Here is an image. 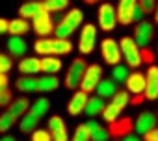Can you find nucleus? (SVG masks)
I'll use <instances>...</instances> for the list:
<instances>
[{"label":"nucleus","mask_w":158,"mask_h":141,"mask_svg":"<svg viewBox=\"0 0 158 141\" xmlns=\"http://www.w3.org/2000/svg\"><path fill=\"white\" fill-rule=\"evenodd\" d=\"M60 86V80L58 76H52V75H45L37 80V91L39 93H50L54 89H58Z\"/></svg>","instance_id":"nucleus-27"},{"label":"nucleus","mask_w":158,"mask_h":141,"mask_svg":"<svg viewBox=\"0 0 158 141\" xmlns=\"http://www.w3.org/2000/svg\"><path fill=\"white\" fill-rule=\"evenodd\" d=\"M15 123H17L15 117H11L8 111H2V113H0V134L10 132V130L15 126Z\"/></svg>","instance_id":"nucleus-35"},{"label":"nucleus","mask_w":158,"mask_h":141,"mask_svg":"<svg viewBox=\"0 0 158 141\" xmlns=\"http://www.w3.org/2000/svg\"><path fill=\"white\" fill-rule=\"evenodd\" d=\"M104 108H106V102L102 100V99H99V97H89V100H88V106H86V115L88 117H97V115H101L102 111H104Z\"/></svg>","instance_id":"nucleus-28"},{"label":"nucleus","mask_w":158,"mask_h":141,"mask_svg":"<svg viewBox=\"0 0 158 141\" xmlns=\"http://www.w3.org/2000/svg\"><path fill=\"white\" fill-rule=\"evenodd\" d=\"M156 117H158V115H156Z\"/></svg>","instance_id":"nucleus-53"},{"label":"nucleus","mask_w":158,"mask_h":141,"mask_svg":"<svg viewBox=\"0 0 158 141\" xmlns=\"http://www.w3.org/2000/svg\"><path fill=\"white\" fill-rule=\"evenodd\" d=\"M88 130H89V135H91V141H110V134H108V128L101 126L99 123L95 121H88L86 123Z\"/></svg>","instance_id":"nucleus-24"},{"label":"nucleus","mask_w":158,"mask_h":141,"mask_svg":"<svg viewBox=\"0 0 158 141\" xmlns=\"http://www.w3.org/2000/svg\"><path fill=\"white\" fill-rule=\"evenodd\" d=\"M71 50H73V43H71V39H56V37H54V45H52V56L60 58V56L71 54Z\"/></svg>","instance_id":"nucleus-31"},{"label":"nucleus","mask_w":158,"mask_h":141,"mask_svg":"<svg viewBox=\"0 0 158 141\" xmlns=\"http://www.w3.org/2000/svg\"><path fill=\"white\" fill-rule=\"evenodd\" d=\"M13 102V95H11V89H0V108H6Z\"/></svg>","instance_id":"nucleus-41"},{"label":"nucleus","mask_w":158,"mask_h":141,"mask_svg":"<svg viewBox=\"0 0 158 141\" xmlns=\"http://www.w3.org/2000/svg\"><path fill=\"white\" fill-rule=\"evenodd\" d=\"M39 117H35L30 110H28V113H24V117L19 121V130L23 132V134H34L35 130H37V124H39Z\"/></svg>","instance_id":"nucleus-23"},{"label":"nucleus","mask_w":158,"mask_h":141,"mask_svg":"<svg viewBox=\"0 0 158 141\" xmlns=\"http://www.w3.org/2000/svg\"><path fill=\"white\" fill-rule=\"evenodd\" d=\"M61 22H63L65 26H69V28L74 32V30H78V28L82 26V22H84V13L78 10V8H73V10H69V13L63 15Z\"/></svg>","instance_id":"nucleus-19"},{"label":"nucleus","mask_w":158,"mask_h":141,"mask_svg":"<svg viewBox=\"0 0 158 141\" xmlns=\"http://www.w3.org/2000/svg\"><path fill=\"white\" fill-rule=\"evenodd\" d=\"M102 80V67L97 65V63H91L88 65L86 73H84V78H82V86H80V91H84L86 95L97 91V86L99 82Z\"/></svg>","instance_id":"nucleus-3"},{"label":"nucleus","mask_w":158,"mask_h":141,"mask_svg":"<svg viewBox=\"0 0 158 141\" xmlns=\"http://www.w3.org/2000/svg\"><path fill=\"white\" fill-rule=\"evenodd\" d=\"M110 102H112L114 106H117V108L123 111V110L130 104V93H128V91H117V93L112 97Z\"/></svg>","instance_id":"nucleus-33"},{"label":"nucleus","mask_w":158,"mask_h":141,"mask_svg":"<svg viewBox=\"0 0 158 141\" xmlns=\"http://www.w3.org/2000/svg\"><path fill=\"white\" fill-rule=\"evenodd\" d=\"M10 86V80H8V75H0V89H6Z\"/></svg>","instance_id":"nucleus-48"},{"label":"nucleus","mask_w":158,"mask_h":141,"mask_svg":"<svg viewBox=\"0 0 158 141\" xmlns=\"http://www.w3.org/2000/svg\"><path fill=\"white\" fill-rule=\"evenodd\" d=\"M73 35V30L69 26H65L63 22H56L54 24V37L56 39H69Z\"/></svg>","instance_id":"nucleus-38"},{"label":"nucleus","mask_w":158,"mask_h":141,"mask_svg":"<svg viewBox=\"0 0 158 141\" xmlns=\"http://www.w3.org/2000/svg\"><path fill=\"white\" fill-rule=\"evenodd\" d=\"M110 141H117V139H110Z\"/></svg>","instance_id":"nucleus-52"},{"label":"nucleus","mask_w":158,"mask_h":141,"mask_svg":"<svg viewBox=\"0 0 158 141\" xmlns=\"http://www.w3.org/2000/svg\"><path fill=\"white\" fill-rule=\"evenodd\" d=\"M30 30H32L30 22L24 21V19H21V17L11 19V21H10V26H8V32L11 34V37H23V35H26Z\"/></svg>","instance_id":"nucleus-20"},{"label":"nucleus","mask_w":158,"mask_h":141,"mask_svg":"<svg viewBox=\"0 0 158 141\" xmlns=\"http://www.w3.org/2000/svg\"><path fill=\"white\" fill-rule=\"evenodd\" d=\"M69 8V2L67 0H47L43 2V10L50 15H56V13H61Z\"/></svg>","instance_id":"nucleus-32"},{"label":"nucleus","mask_w":158,"mask_h":141,"mask_svg":"<svg viewBox=\"0 0 158 141\" xmlns=\"http://www.w3.org/2000/svg\"><path fill=\"white\" fill-rule=\"evenodd\" d=\"M32 141H52V135L48 130L45 128H37L34 134H32Z\"/></svg>","instance_id":"nucleus-42"},{"label":"nucleus","mask_w":158,"mask_h":141,"mask_svg":"<svg viewBox=\"0 0 158 141\" xmlns=\"http://www.w3.org/2000/svg\"><path fill=\"white\" fill-rule=\"evenodd\" d=\"M119 48H121V56L127 61L128 69H138L143 61H141V48L136 45V41L130 35H125L119 41Z\"/></svg>","instance_id":"nucleus-1"},{"label":"nucleus","mask_w":158,"mask_h":141,"mask_svg":"<svg viewBox=\"0 0 158 141\" xmlns=\"http://www.w3.org/2000/svg\"><path fill=\"white\" fill-rule=\"evenodd\" d=\"M8 26H10V21H6V19L0 17V35L8 32Z\"/></svg>","instance_id":"nucleus-47"},{"label":"nucleus","mask_w":158,"mask_h":141,"mask_svg":"<svg viewBox=\"0 0 158 141\" xmlns=\"http://www.w3.org/2000/svg\"><path fill=\"white\" fill-rule=\"evenodd\" d=\"M19 73L23 76H34L37 73H41V59L39 58H24L19 61Z\"/></svg>","instance_id":"nucleus-16"},{"label":"nucleus","mask_w":158,"mask_h":141,"mask_svg":"<svg viewBox=\"0 0 158 141\" xmlns=\"http://www.w3.org/2000/svg\"><path fill=\"white\" fill-rule=\"evenodd\" d=\"M52 135V141H69V132H67V124L60 115H52L48 119V128H47Z\"/></svg>","instance_id":"nucleus-12"},{"label":"nucleus","mask_w":158,"mask_h":141,"mask_svg":"<svg viewBox=\"0 0 158 141\" xmlns=\"http://www.w3.org/2000/svg\"><path fill=\"white\" fill-rule=\"evenodd\" d=\"M0 141H17L13 135H2V137H0Z\"/></svg>","instance_id":"nucleus-50"},{"label":"nucleus","mask_w":158,"mask_h":141,"mask_svg":"<svg viewBox=\"0 0 158 141\" xmlns=\"http://www.w3.org/2000/svg\"><path fill=\"white\" fill-rule=\"evenodd\" d=\"M139 8L143 10L145 15H154L156 8H158V2H154V0H139Z\"/></svg>","instance_id":"nucleus-40"},{"label":"nucleus","mask_w":158,"mask_h":141,"mask_svg":"<svg viewBox=\"0 0 158 141\" xmlns=\"http://www.w3.org/2000/svg\"><path fill=\"white\" fill-rule=\"evenodd\" d=\"M132 39L136 41V45H138L139 48H149V45H151L152 39H154V24L143 19L141 22L136 24Z\"/></svg>","instance_id":"nucleus-6"},{"label":"nucleus","mask_w":158,"mask_h":141,"mask_svg":"<svg viewBox=\"0 0 158 141\" xmlns=\"http://www.w3.org/2000/svg\"><path fill=\"white\" fill-rule=\"evenodd\" d=\"M117 91H119L117 82L112 80V78H102V80L99 82V86H97V97L102 99V100H104V99H112Z\"/></svg>","instance_id":"nucleus-18"},{"label":"nucleus","mask_w":158,"mask_h":141,"mask_svg":"<svg viewBox=\"0 0 158 141\" xmlns=\"http://www.w3.org/2000/svg\"><path fill=\"white\" fill-rule=\"evenodd\" d=\"M101 115H102V119L110 124V123H114V121H117V119L121 117V110H119L117 106H114L112 102H108L106 108H104V111H102Z\"/></svg>","instance_id":"nucleus-34"},{"label":"nucleus","mask_w":158,"mask_h":141,"mask_svg":"<svg viewBox=\"0 0 158 141\" xmlns=\"http://www.w3.org/2000/svg\"><path fill=\"white\" fill-rule=\"evenodd\" d=\"M128 75H130V73H128V67H127V65H121V63H119V65H115V67L112 69V80H115L117 84H119V82L125 84L127 78H128Z\"/></svg>","instance_id":"nucleus-36"},{"label":"nucleus","mask_w":158,"mask_h":141,"mask_svg":"<svg viewBox=\"0 0 158 141\" xmlns=\"http://www.w3.org/2000/svg\"><path fill=\"white\" fill-rule=\"evenodd\" d=\"M154 24H158V8H156V11H154Z\"/></svg>","instance_id":"nucleus-51"},{"label":"nucleus","mask_w":158,"mask_h":141,"mask_svg":"<svg viewBox=\"0 0 158 141\" xmlns=\"http://www.w3.org/2000/svg\"><path fill=\"white\" fill-rule=\"evenodd\" d=\"M13 69V59L8 54H0V75H6Z\"/></svg>","instance_id":"nucleus-39"},{"label":"nucleus","mask_w":158,"mask_h":141,"mask_svg":"<svg viewBox=\"0 0 158 141\" xmlns=\"http://www.w3.org/2000/svg\"><path fill=\"white\" fill-rule=\"evenodd\" d=\"M86 69H88L86 59H82V58H74V59L71 61L69 69H67V75H65V80H63L65 87H67V89H76V91L80 89Z\"/></svg>","instance_id":"nucleus-2"},{"label":"nucleus","mask_w":158,"mask_h":141,"mask_svg":"<svg viewBox=\"0 0 158 141\" xmlns=\"http://www.w3.org/2000/svg\"><path fill=\"white\" fill-rule=\"evenodd\" d=\"M37 80L35 76H21L15 80V87L21 91V93H34L37 91Z\"/></svg>","instance_id":"nucleus-26"},{"label":"nucleus","mask_w":158,"mask_h":141,"mask_svg":"<svg viewBox=\"0 0 158 141\" xmlns=\"http://www.w3.org/2000/svg\"><path fill=\"white\" fill-rule=\"evenodd\" d=\"M43 11H45V10H43V2H26V4H23V6L19 8V17L24 19V21H28V19L37 17V15L43 13Z\"/></svg>","instance_id":"nucleus-21"},{"label":"nucleus","mask_w":158,"mask_h":141,"mask_svg":"<svg viewBox=\"0 0 158 141\" xmlns=\"http://www.w3.org/2000/svg\"><path fill=\"white\" fill-rule=\"evenodd\" d=\"M145 84H147V78H145L143 73H139V70L130 73L128 78H127V82H125V86H127V89H128V93H130L132 97L143 95V93H145Z\"/></svg>","instance_id":"nucleus-15"},{"label":"nucleus","mask_w":158,"mask_h":141,"mask_svg":"<svg viewBox=\"0 0 158 141\" xmlns=\"http://www.w3.org/2000/svg\"><path fill=\"white\" fill-rule=\"evenodd\" d=\"M134 8H136V0H121L115 8L117 13V22L123 26H128L134 22Z\"/></svg>","instance_id":"nucleus-13"},{"label":"nucleus","mask_w":158,"mask_h":141,"mask_svg":"<svg viewBox=\"0 0 158 141\" xmlns=\"http://www.w3.org/2000/svg\"><path fill=\"white\" fill-rule=\"evenodd\" d=\"M30 100L26 99V97H19V99H13V102L8 106V113L11 115V117H15V119H23L24 117V113H28V110H30Z\"/></svg>","instance_id":"nucleus-17"},{"label":"nucleus","mask_w":158,"mask_h":141,"mask_svg":"<svg viewBox=\"0 0 158 141\" xmlns=\"http://www.w3.org/2000/svg\"><path fill=\"white\" fill-rule=\"evenodd\" d=\"M156 124H158L156 113H152V111H141L138 115V119L134 121V132L145 137L149 132H152L156 128Z\"/></svg>","instance_id":"nucleus-10"},{"label":"nucleus","mask_w":158,"mask_h":141,"mask_svg":"<svg viewBox=\"0 0 158 141\" xmlns=\"http://www.w3.org/2000/svg\"><path fill=\"white\" fill-rule=\"evenodd\" d=\"M32 30L37 34V37H39V39L48 37L50 34H54L52 15H50V13H47V11H43V13H39L37 17H34V19H32Z\"/></svg>","instance_id":"nucleus-9"},{"label":"nucleus","mask_w":158,"mask_h":141,"mask_svg":"<svg viewBox=\"0 0 158 141\" xmlns=\"http://www.w3.org/2000/svg\"><path fill=\"white\" fill-rule=\"evenodd\" d=\"M143 139H145V141H158V126H156L152 132H149Z\"/></svg>","instance_id":"nucleus-46"},{"label":"nucleus","mask_w":158,"mask_h":141,"mask_svg":"<svg viewBox=\"0 0 158 141\" xmlns=\"http://www.w3.org/2000/svg\"><path fill=\"white\" fill-rule=\"evenodd\" d=\"M143 17H145V13H143V10L139 8V4L136 2V8H134V22L138 24V22H141L143 21Z\"/></svg>","instance_id":"nucleus-44"},{"label":"nucleus","mask_w":158,"mask_h":141,"mask_svg":"<svg viewBox=\"0 0 158 141\" xmlns=\"http://www.w3.org/2000/svg\"><path fill=\"white\" fill-rule=\"evenodd\" d=\"M101 54H102V59H104L108 65H112V67L119 65V61L123 59L119 43H117L114 37H104V39L101 41Z\"/></svg>","instance_id":"nucleus-4"},{"label":"nucleus","mask_w":158,"mask_h":141,"mask_svg":"<svg viewBox=\"0 0 158 141\" xmlns=\"http://www.w3.org/2000/svg\"><path fill=\"white\" fill-rule=\"evenodd\" d=\"M121 141H141V139H139V135H134V134H130V135H127V137H123Z\"/></svg>","instance_id":"nucleus-49"},{"label":"nucleus","mask_w":158,"mask_h":141,"mask_svg":"<svg viewBox=\"0 0 158 141\" xmlns=\"http://www.w3.org/2000/svg\"><path fill=\"white\" fill-rule=\"evenodd\" d=\"M61 67H63V63L56 56H45V58H41V73H45V75L56 76V73Z\"/></svg>","instance_id":"nucleus-22"},{"label":"nucleus","mask_w":158,"mask_h":141,"mask_svg":"<svg viewBox=\"0 0 158 141\" xmlns=\"http://www.w3.org/2000/svg\"><path fill=\"white\" fill-rule=\"evenodd\" d=\"M88 100H89V95H86L84 91H74L73 93V97L69 99V102H67V113L69 115H73V117H76V115H80L84 110H86V106H88Z\"/></svg>","instance_id":"nucleus-14"},{"label":"nucleus","mask_w":158,"mask_h":141,"mask_svg":"<svg viewBox=\"0 0 158 141\" xmlns=\"http://www.w3.org/2000/svg\"><path fill=\"white\" fill-rule=\"evenodd\" d=\"M141 61L143 63H149V67H151L152 61H154V52L151 48H141Z\"/></svg>","instance_id":"nucleus-43"},{"label":"nucleus","mask_w":158,"mask_h":141,"mask_svg":"<svg viewBox=\"0 0 158 141\" xmlns=\"http://www.w3.org/2000/svg\"><path fill=\"white\" fill-rule=\"evenodd\" d=\"M71 141H91V135H89V130H88L86 123L76 126V130H74V134H73V139H71Z\"/></svg>","instance_id":"nucleus-37"},{"label":"nucleus","mask_w":158,"mask_h":141,"mask_svg":"<svg viewBox=\"0 0 158 141\" xmlns=\"http://www.w3.org/2000/svg\"><path fill=\"white\" fill-rule=\"evenodd\" d=\"M97 19H99V26H101L102 32H114L119 24L115 8L112 4H101L99 11H97Z\"/></svg>","instance_id":"nucleus-5"},{"label":"nucleus","mask_w":158,"mask_h":141,"mask_svg":"<svg viewBox=\"0 0 158 141\" xmlns=\"http://www.w3.org/2000/svg\"><path fill=\"white\" fill-rule=\"evenodd\" d=\"M48 110H50V100H48L47 97H41V99H37V100H35V102L30 106V111H32L35 117H39V119L47 117Z\"/></svg>","instance_id":"nucleus-29"},{"label":"nucleus","mask_w":158,"mask_h":141,"mask_svg":"<svg viewBox=\"0 0 158 141\" xmlns=\"http://www.w3.org/2000/svg\"><path fill=\"white\" fill-rule=\"evenodd\" d=\"M143 100H145V95H136V97H130V106H139Z\"/></svg>","instance_id":"nucleus-45"},{"label":"nucleus","mask_w":158,"mask_h":141,"mask_svg":"<svg viewBox=\"0 0 158 141\" xmlns=\"http://www.w3.org/2000/svg\"><path fill=\"white\" fill-rule=\"evenodd\" d=\"M52 45H54V37H43V39H37L34 43V50L43 58L52 56Z\"/></svg>","instance_id":"nucleus-30"},{"label":"nucleus","mask_w":158,"mask_h":141,"mask_svg":"<svg viewBox=\"0 0 158 141\" xmlns=\"http://www.w3.org/2000/svg\"><path fill=\"white\" fill-rule=\"evenodd\" d=\"M145 100H158V65H151L145 73Z\"/></svg>","instance_id":"nucleus-11"},{"label":"nucleus","mask_w":158,"mask_h":141,"mask_svg":"<svg viewBox=\"0 0 158 141\" xmlns=\"http://www.w3.org/2000/svg\"><path fill=\"white\" fill-rule=\"evenodd\" d=\"M6 45H8L10 56H13V58L24 56V52H26V48H28V45H26V41H24L23 37H10V41H8Z\"/></svg>","instance_id":"nucleus-25"},{"label":"nucleus","mask_w":158,"mask_h":141,"mask_svg":"<svg viewBox=\"0 0 158 141\" xmlns=\"http://www.w3.org/2000/svg\"><path fill=\"white\" fill-rule=\"evenodd\" d=\"M95 45H97V26L84 24L80 32V39H78V50H80V54L88 56L95 50Z\"/></svg>","instance_id":"nucleus-7"},{"label":"nucleus","mask_w":158,"mask_h":141,"mask_svg":"<svg viewBox=\"0 0 158 141\" xmlns=\"http://www.w3.org/2000/svg\"><path fill=\"white\" fill-rule=\"evenodd\" d=\"M134 132V119L130 117V115H127V117H119L117 121H114V123H110L108 124V134H110V137L112 139H123V137H127V135H130Z\"/></svg>","instance_id":"nucleus-8"}]
</instances>
